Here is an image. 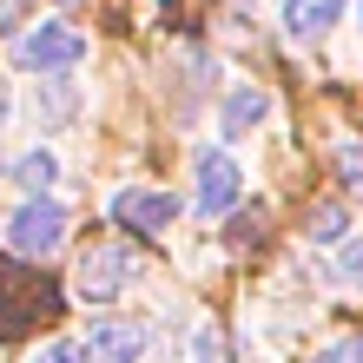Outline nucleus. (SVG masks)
<instances>
[{
    "instance_id": "f257e3e1",
    "label": "nucleus",
    "mask_w": 363,
    "mask_h": 363,
    "mask_svg": "<svg viewBox=\"0 0 363 363\" xmlns=\"http://www.w3.org/2000/svg\"><path fill=\"white\" fill-rule=\"evenodd\" d=\"M86 60V33H73L67 20H40L13 40V67L20 73H67Z\"/></svg>"
},
{
    "instance_id": "f03ea898",
    "label": "nucleus",
    "mask_w": 363,
    "mask_h": 363,
    "mask_svg": "<svg viewBox=\"0 0 363 363\" xmlns=\"http://www.w3.org/2000/svg\"><path fill=\"white\" fill-rule=\"evenodd\" d=\"M191 205H199V218H225L231 205L245 199V172H238V159L225 152V145H205L199 159H191Z\"/></svg>"
},
{
    "instance_id": "7ed1b4c3",
    "label": "nucleus",
    "mask_w": 363,
    "mask_h": 363,
    "mask_svg": "<svg viewBox=\"0 0 363 363\" xmlns=\"http://www.w3.org/2000/svg\"><path fill=\"white\" fill-rule=\"evenodd\" d=\"M60 238H67V205H53V199H27V205H13V218H7V245L20 251V258H53Z\"/></svg>"
},
{
    "instance_id": "20e7f679",
    "label": "nucleus",
    "mask_w": 363,
    "mask_h": 363,
    "mask_svg": "<svg viewBox=\"0 0 363 363\" xmlns=\"http://www.w3.org/2000/svg\"><path fill=\"white\" fill-rule=\"evenodd\" d=\"M133 284V251L125 245H93L86 258H79V271H73V297L79 304H113V297Z\"/></svg>"
},
{
    "instance_id": "39448f33",
    "label": "nucleus",
    "mask_w": 363,
    "mask_h": 363,
    "mask_svg": "<svg viewBox=\"0 0 363 363\" xmlns=\"http://www.w3.org/2000/svg\"><path fill=\"white\" fill-rule=\"evenodd\" d=\"M113 218L125 231H165L179 218V199H172V191H152V185H125L113 199Z\"/></svg>"
},
{
    "instance_id": "423d86ee",
    "label": "nucleus",
    "mask_w": 363,
    "mask_h": 363,
    "mask_svg": "<svg viewBox=\"0 0 363 363\" xmlns=\"http://www.w3.org/2000/svg\"><path fill=\"white\" fill-rule=\"evenodd\" d=\"M145 324H113V317H99V324L86 330V350H93V363H139L145 357Z\"/></svg>"
},
{
    "instance_id": "0eeeda50",
    "label": "nucleus",
    "mask_w": 363,
    "mask_h": 363,
    "mask_svg": "<svg viewBox=\"0 0 363 363\" xmlns=\"http://www.w3.org/2000/svg\"><path fill=\"white\" fill-rule=\"evenodd\" d=\"M350 0H284V33L291 40H324L337 20H344Z\"/></svg>"
},
{
    "instance_id": "6e6552de",
    "label": "nucleus",
    "mask_w": 363,
    "mask_h": 363,
    "mask_svg": "<svg viewBox=\"0 0 363 363\" xmlns=\"http://www.w3.org/2000/svg\"><path fill=\"white\" fill-rule=\"evenodd\" d=\"M264 119H271V93L264 86H238L225 99V139H245L251 125H264Z\"/></svg>"
},
{
    "instance_id": "1a4fd4ad",
    "label": "nucleus",
    "mask_w": 363,
    "mask_h": 363,
    "mask_svg": "<svg viewBox=\"0 0 363 363\" xmlns=\"http://www.w3.org/2000/svg\"><path fill=\"white\" fill-rule=\"evenodd\" d=\"M13 179H20V185H27L33 199H40V191H47V185L60 179V159L47 152V145H33V152H20V159H13Z\"/></svg>"
},
{
    "instance_id": "9d476101",
    "label": "nucleus",
    "mask_w": 363,
    "mask_h": 363,
    "mask_svg": "<svg viewBox=\"0 0 363 363\" xmlns=\"http://www.w3.org/2000/svg\"><path fill=\"white\" fill-rule=\"evenodd\" d=\"M337 179H344V191L363 199V133L357 139H337Z\"/></svg>"
},
{
    "instance_id": "9b49d317",
    "label": "nucleus",
    "mask_w": 363,
    "mask_h": 363,
    "mask_svg": "<svg viewBox=\"0 0 363 363\" xmlns=\"http://www.w3.org/2000/svg\"><path fill=\"white\" fill-rule=\"evenodd\" d=\"M330 271H337V284H363V238H344V245H337Z\"/></svg>"
},
{
    "instance_id": "f8f14e48",
    "label": "nucleus",
    "mask_w": 363,
    "mask_h": 363,
    "mask_svg": "<svg viewBox=\"0 0 363 363\" xmlns=\"http://www.w3.org/2000/svg\"><path fill=\"white\" fill-rule=\"evenodd\" d=\"M311 238H317V245H344V238H350V218H344L337 205H324V211L311 218Z\"/></svg>"
},
{
    "instance_id": "ddd939ff",
    "label": "nucleus",
    "mask_w": 363,
    "mask_h": 363,
    "mask_svg": "<svg viewBox=\"0 0 363 363\" xmlns=\"http://www.w3.org/2000/svg\"><path fill=\"white\" fill-rule=\"evenodd\" d=\"M311 363H363V337H337V344H324Z\"/></svg>"
},
{
    "instance_id": "4468645a",
    "label": "nucleus",
    "mask_w": 363,
    "mask_h": 363,
    "mask_svg": "<svg viewBox=\"0 0 363 363\" xmlns=\"http://www.w3.org/2000/svg\"><path fill=\"white\" fill-rule=\"evenodd\" d=\"M33 363H86V344H67V337H53L47 350H33Z\"/></svg>"
},
{
    "instance_id": "2eb2a0df",
    "label": "nucleus",
    "mask_w": 363,
    "mask_h": 363,
    "mask_svg": "<svg viewBox=\"0 0 363 363\" xmlns=\"http://www.w3.org/2000/svg\"><path fill=\"white\" fill-rule=\"evenodd\" d=\"M73 113V93H67V79H60V86L47 93V119H67Z\"/></svg>"
},
{
    "instance_id": "dca6fc26",
    "label": "nucleus",
    "mask_w": 363,
    "mask_h": 363,
    "mask_svg": "<svg viewBox=\"0 0 363 363\" xmlns=\"http://www.w3.org/2000/svg\"><path fill=\"white\" fill-rule=\"evenodd\" d=\"M0 113H7V99H0Z\"/></svg>"
}]
</instances>
